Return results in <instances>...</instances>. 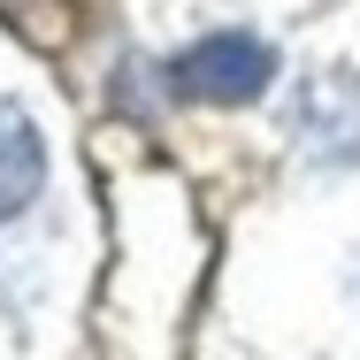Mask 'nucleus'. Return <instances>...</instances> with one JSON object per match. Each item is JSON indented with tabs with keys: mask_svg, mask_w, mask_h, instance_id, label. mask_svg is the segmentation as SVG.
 I'll use <instances>...</instances> for the list:
<instances>
[{
	"mask_svg": "<svg viewBox=\"0 0 360 360\" xmlns=\"http://www.w3.org/2000/svg\"><path fill=\"white\" fill-rule=\"evenodd\" d=\"M176 92L184 100H207V108H245V100H261L269 92V77H276V54L253 39V31H207V39H192L184 54H176Z\"/></svg>",
	"mask_w": 360,
	"mask_h": 360,
	"instance_id": "nucleus-1",
	"label": "nucleus"
},
{
	"mask_svg": "<svg viewBox=\"0 0 360 360\" xmlns=\"http://www.w3.org/2000/svg\"><path fill=\"white\" fill-rule=\"evenodd\" d=\"M39 176H46V146H39V123L0 92V222H15L31 200H39Z\"/></svg>",
	"mask_w": 360,
	"mask_h": 360,
	"instance_id": "nucleus-2",
	"label": "nucleus"
}]
</instances>
